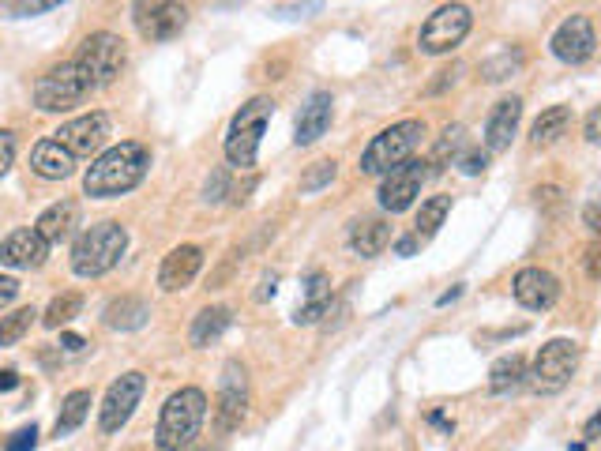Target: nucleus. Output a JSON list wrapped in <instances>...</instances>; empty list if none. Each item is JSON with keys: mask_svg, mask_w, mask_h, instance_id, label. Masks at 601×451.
I'll return each instance as SVG.
<instances>
[{"mask_svg": "<svg viewBox=\"0 0 601 451\" xmlns=\"http://www.w3.org/2000/svg\"><path fill=\"white\" fill-rule=\"evenodd\" d=\"M568 451H586V448H583V444H571V448H568Z\"/></svg>", "mask_w": 601, "mask_h": 451, "instance_id": "obj_50", "label": "nucleus"}, {"mask_svg": "<svg viewBox=\"0 0 601 451\" xmlns=\"http://www.w3.org/2000/svg\"><path fill=\"white\" fill-rule=\"evenodd\" d=\"M511 294L515 301L523 305V309H553L556 301H560V279H556L553 271H545V267H523L515 282H511Z\"/></svg>", "mask_w": 601, "mask_h": 451, "instance_id": "obj_17", "label": "nucleus"}, {"mask_svg": "<svg viewBox=\"0 0 601 451\" xmlns=\"http://www.w3.org/2000/svg\"><path fill=\"white\" fill-rule=\"evenodd\" d=\"M417 249H421V241H417L414 234H410V237H402V241H395V252H399V256H414Z\"/></svg>", "mask_w": 601, "mask_h": 451, "instance_id": "obj_45", "label": "nucleus"}, {"mask_svg": "<svg viewBox=\"0 0 601 451\" xmlns=\"http://www.w3.org/2000/svg\"><path fill=\"white\" fill-rule=\"evenodd\" d=\"M275 275H267V279H263V290H260V297H271V294H275Z\"/></svg>", "mask_w": 601, "mask_h": 451, "instance_id": "obj_49", "label": "nucleus"}, {"mask_svg": "<svg viewBox=\"0 0 601 451\" xmlns=\"http://www.w3.org/2000/svg\"><path fill=\"white\" fill-rule=\"evenodd\" d=\"M91 91H98L94 79L72 57L64 64H53L46 76L34 83V106L42 113H68V109L83 106L91 98Z\"/></svg>", "mask_w": 601, "mask_h": 451, "instance_id": "obj_5", "label": "nucleus"}, {"mask_svg": "<svg viewBox=\"0 0 601 451\" xmlns=\"http://www.w3.org/2000/svg\"><path fill=\"white\" fill-rule=\"evenodd\" d=\"M598 433H601V410L590 421H586V436H598Z\"/></svg>", "mask_w": 601, "mask_h": 451, "instance_id": "obj_48", "label": "nucleus"}, {"mask_svg": "<svg viewBox=\"0 0 601 451\" xmlns=\"http://www.w3.org/2000/svg\"><path fill=\"white\" fill-rule=\"evenodd\" d=\"M425 136V125L421 121H399V125L384 128L380 136H372V143L361 155V173L369 177H380V173H391L395 166L410 162L417 151V143Z\"/></svg>", "mask_w": 601, "mask_h": 451, "instance_id": "obj_6", "label": "nucleus"}, {"mask_svg": "<svg viewBox=\"0 0 601 451\" xmlns=\"http://www.w3.org/2000/svg\"><path fill=\"white\" fill-rule=\"evenodd\" d=\"M143 391H147V376L143 373H124L121 380L109 384L106 399H102V410H98L102 433H121L124 425H128V418L136 414Z\"/></svg>", "mask_w": 601, "mask_h": 451, "instance_id": "obj_11", "label": "nucleus"}, {"mask_svg": "<svg viewBox=\"0 0 601 451\" xmlns=\"http://www.w3.org/2000/svg\"><path fill=\"white\" fill-rule=\"evenodd\" d=\"M233 324V312L226 305H211V309H203L196 320H192V331H188V343L192 346H211L222 339V331Z\"/></svg>", "mask_w": 601, "mask_h": 451, "instance_id": "obj_26", "label": "nucleus"}, {"mask_svg": "<svg viewBox=\"0 0 601 451\" xmlns=\"http://www.w3.org/2000/svg\"><path fill=\"white\" fill-rule=\"evenodd\" d=\"M519 121H523V98H500L489 113V121H485V147L500 155V151H508L511 147V136L519 132Z\"/></svg>", "mask_w": 601, "mask_h": 451, "instance_id": "obj_19", "label": "nucleus"}, {"mask_svg": "<svg viewBox=\"0 0 601 451\" xmlns=\"http://www.w3.org/2000/svg\"><path fill=\"white\" fill-rule=\"evenodd\" d=\"M12 162H16V132L0 128V177L12 170Z\"/></svg>", "mask_w": 601, "mask_h": 451, "instance_id": "obj_38", "label": "nucleus"}, {"mask_svg": "<svg viewBox=\"0 0 601 451\" xmlns=\"http://www.w3.org/2000/svg\"><path fill=\"white\" fill-rule=\"evenodd\" d=\"M248 410V373L241 361H226L222 380H218V399H215V421L218 433H233Z\"/></svg>", "mask_w": 601, "mask_h": 451, "instance_id": "obj_13", "label": "nucleus"}, {"mask_svg": "<svg viewBox=\"0 0 601 451\" xmlns=\"http://www.w3.org/2000/svg\"><path fill=\"white\" fill-rule=\"evenodd\" d=\"M335 173H339V162H331V158L312 162L309 170H305V177H301V192H305V196H309V192H320V188H327L335 181Z\"/></svg>", "mask_w": 601, "mask_h": 451, "instance_id": "obj_35", "label": "nucleus"}, {"mask_svg": "<svg viewBox=\"0 0 601 451\" xmlns=\"http://www.w3.org/2000/svg\"><path fill=\"white\" fill-rule=\"evenodd\" d=\"M38 448V429L34 425H27V429H19L16 436H12V444L4 451H34Z\"/></svg>", "mask_w": 601, "mask_h": 451, "instance_id": "obj_39", "label": "nucleus"}, {"mask_svg": "<svg viewBox=\"0 0 601 451\" xmlns=\"http://www.w3.org/2000/svg\"><path fill=\"white\" fill-rule=\"evenodd\" d=\"M519 68H523V53H519V49H504V53H496L493 61H485V68H481V72H485V79H489V83H500V79L515 76Z\"/></svg>", "mask_w": 601, "mask_h": 451, "instance_id": "obj_34", "label": "nucleus"}, {"mask_svg": "<svg viewBox=\"0 0 601 451\" xmlns=\"http://www.w3.org/2000/svg\"><path fill=\"white\" fill-rule=\"evenodd\" d=\"M583 222L590 226V234L601 237V196H594V200L583 207Z\"/></svg>", "mask_w": 601, "mask_h": 451, "instance_id": "obj_42", "label": "nucleus"}, {"mask_svg": "<svg viewBox=\"0 0 601 451\" xmlns=\"http://www.w3.org/2000/svg\"><path fill=\"white\" fill-rule=\"evenodd\" d=\"M79 309H83V294H76V290H68V294H57L53 301H49L46 316H42V324L46 327H64L72 324L79 316Z\"/></svg>", "mask_w": 601, "mask_h": 451, "instance_id": "obj_32", "label": "nucleus"}, {"mask_svg": "<svg viewBox=\"0 0 601 451\" xmlns=\"http://www.w3.org/2000/svg\"><path fill=\"white\" fill-rule=\"evenodd\" d=\"M594 46H598V34H594V23L586 16H568L556 34L549 38V49H553V57L560 64H586L594 57Z\"/></svg>", "mask_w": 601, "mask_h": 451, "instance_id": "obj_14", "label": "nucleus"}, {"mask_svg": "<svg viewBox=\"0 0 601 451\" xmlns=\"http://www.w3.org/2000/svg\"><path fill=\"white\" fill-rule=\"evenodd\" d=\"M200 267H203L200 245H177V249L162 260V267H158V286H162L166 294H177V290H185V286L196 282Z\"/></svg>", "mask_w": 601, "mask_h": 451, "instance_id": "obj_18", "label": "nucleus"}, {"mask_svg": "<svg viewBox=\"0 0 601 451\" xmlns=\"http://www.w3.org/2000/svg\"><path fill=\"white\" fill-rule=\"evenodd\" d=\"M76 218H79V207L72 200H61L53 203V207H46L42 211V218H38V234L46 237L49 245H61L64 237H72V230H76Z\"/></svg>", "mask_w": 601, "mask_h": 451, "instance_id": "obj_25", "label": "nucleus"}, {"mask_svg": "<svg viewBox=\"0 0 601 451\" xmlns=\"http://www.w3.org/2000/svg\"><path fill=\"white\" fill-rule=\"evenodd\" d=\"M12 388H19V373L16 369H4V373H0V391H12Z\"/></svg>", "mask_w": 601, "mask_h": 451, "instance_id": "obj_46", "label": "nucleus"}, {"mask_svg": "<svg viewBox=\"0 0 601 451\" xmlns=\"http://www.w3.org/2000/svg\"><path fill=\"white\" fill-rule=\"evenodd\" d=\"M19 297V282L12 275H0V309H8Z\"/></svg>", "mask_w": 601, "mask_h": 451, "instance_id": "obj_43", "label": "nucleus"}, {"mask_svg": "<svg viewBox=\"0 0 601 451\" xmlns=\"http://www.w3.org/2000/svg\"><path fill=\"white\" fill-rule=\"evenodd\" d=\"M470 27H474L470 8L451 0V4H440V8L425 19V27L417 34V46H421V53H451V49L470 34Z\"/></svg>", "mask_w": 601, "mask_h": 451, "instance_id": "obj_9", "label": "nucleus"}, {"mask_svg": "<svg viewBox=\"0 0 601 451\" xmlns=\"http://www.w3.org/2000/svg\"><path fill=\"white\" fill-rule=\"evenodd\" d=\"M76 64L94 79V87H109L113 79L124 72V64H128V49L117 34L109 31H98V34H87L83 38V46L76 53Z\"/></svg>", "mask_w": 601, "mask_h": 451, "instance_id": "obj_8", "label": "nucleus"}, {"mask_svg": "<svg viewBox=\"0 0 601 451\" xmlns=\"http://www.w3.org/2000/svg\"><path fill=\"white\" fill-rule=\"evenodd\" d=\"M327 309H331V279L324 271H312L305 282V301L293 312V324H316Z\"/></svg>", "mask_w": 601, "mask_h": 451, "instance_id": "obj_24", "label": "nucleus"}, {"mask_svg": "<svg viewBox=\"0 0 601 451\" xmlns=\"http://www.w3.org/2000/svg\"><path fill=\"white\" fill-rule=\"evenodd\" d=\"M49 260V241L34 226L12 230V234L0 241V264L16 267V271H34Z\"/></svg>", "mask_w": 601, "mask_h": 451, "instance_id": "obj_16", "label": "nucleus"}, {"mask_svg": "<svg viewBox=\"0 0 601 451\" xmlns=\"http://www.w3.org/2000/svg\"><path fill=\"white\" fill-rule=\"evenodd\" d=\"M463 143H466V128L463 125L444 128V136H440V140H436V147H432V158H429L432 170L455 166V162H459V151H463Z\"/></svg>", "mask_w": 601, "mask_h": 451, "instance_id": "obj_31", "label": "nucleus"}, {"mask_svg": "<svg viewBox=\"0 0 601 451\" xmlns=\"http://www.w3.org/2000/svg\"><path fill=\"white\" fill-rule=\"evenodd\" d=\"M203 418H207V395L200 388H181L173 391L162 414H158V429H155V444L158 451H185L203 429Z\"/></svg>", "mask_w": 601, "mask_h": 451, "instance_id": "obj_2", "label": "nucleus"}, {"mask_svg": "<svg viewBox=\"0 0 601 451\" xmlns=\"http://www.w3.org/2000/svg\"><path fill=\"white\" fill-rule=\"evenodd\" d=\"M350 249L357 252V256H365V260H372V256H380V252L387 249V241H391V226H387L384 218H357L354 226H350Z\"/></svg>", "mask_w": 601, "mask_h": 451, "instance_id": "obj_22", "label": "nucleus"}, {"mask_svg": "<svg viewBox=\"0 0 601 451\" xmlns=\"http://www.w3.org/2000/svg\"><path fill=\"white\" fill-rule=\"evenodd\" d=\"M57 4H61V0H0V16L27 19V16H38V12L57 8Z\"/></svg>", "mask_w": 601, "mask_h": 451, "instance_id": "obj_36", "label": "nucleus"}, {"mask_svg": "<svg viewBox=\"0 0 601 451\" xmlns=\"http://www.w3.org/2000/svg\"><path fill=\"white\" fill-rule=\"evenodd\" d=\"M31 170L42 177V181H64L76 173V155L57 140H42L34 143L31 151Z\"/></svg>", "mask_w": 601, "mask_h": 451, "instance_id": "obj_21", "label": "nucleus"}, {"mask_svg": "<svg viewBox=\"0 0 601 451\" xmlns=\"http://www.w3.org/2000/svg\"><path fill=\"white\" fill-rule=\"evenodd\" d=\"M583 264H586V275L594 282H601V245H590V249H586Z\"/></svg>", "mask_w": 601, "mask_h": 451, "instance_id": "obj_44", "label": "nucleus"}, {"mask_svg": "<svg viewBox=\"0 0 601 451\" xmlns=\"http://www.w3.org/2000/svg\"><path fill=\"white\" fill-rule=\"evenodd\" d=\"M455 166L474 177V173H481L485 166H489V155H485V151H470V155H463L459 162H455Z\"/></svg>", "mask_w": 601, "mask_h": 451, "instance_id": "obj_41", "label": "nucleus"}, {"mask_svg": "<svg viewBox=\"0 0 601 451\" xmlns=\"http://www.w3.org/2000/svg\"><path fill=\"white\" fill-rule=\"evenodd\" d=\"M132 23L147 42H173L188 27L181 0H132Z\"/></svg>", "mask_w": 601, "mask_h": 451, "instance_id": "obj_10", "label": "nucleus"}, {"mask_svg": "<svg viewBox=\"0 0 601 451\" xmlns=\"http://www.w3.org/2000/svg\"><path fill=\"white\" fill-rule=\"evenodd\" d=\"M34 316H38V312H34L31 305H27V309L8 312V316H0V346H16L19 339L31 331Z\"/></svg>", "mask_w": 601, "mask_h": 451, "instance_id": "obj_33", "label": "nucleus"}, {"mask_svg": "<svg viewBox=\"0 0 601 451\" xmlns=\"http://www.w3.org/2000/svg\"><path fill=\"white\" fill-rule=\"evenodd\" d=\"M331 113H335V102H331V94L327 91H312L309 102L301 106V113H297V147H309V143H316L320 136H324L327 128H331Z\"/></svg>", "mask_w": 601, "mask_h": 451, "instance_id": "obj_20", "label": "nucleus"}, {"mask_svg": "<svg viewBox=\"0 0 601 451\" xmlns=\"http://www.w3.org/2000/svg\"><path fill=\"white\" fill-rule=\"evenodd\" d=\"M124 249H128V234L121 222H94L72 245V271L79 279H98L121 264Z\"/></svg>", "mask_w": 601, "mask_h": 451, "instance_id": "obj_3", "label": "nucleus"}, {"mask_svg": "<svg viewBox=\"0 0 601 451\" xmlns=\"http://www.w3.org/2000/svg\"><path fill=\"white\" fill-rule=\"evenodd\" d=\"M275 113V102L271 98H248L245 106L233 113L230 128H226V140H222V151H226V162L237 166V170H252L256 166V151H260L263 128Z\"/></svg>", "mask_w": 601, "mask_h": 451, "instance_id": "obj_4", "label": "nucleus"}, {"mask_svg": "<svg viewBox=\"0 0 601 451\" xmlns=\"http://www.w3.org/2000/svg\"><path fill=\"white\" fill-rule=\"evenodd\" d=\"M583 136H586V143H594V147H601V106H594L590 113H586Z\"/></svg>", "mask_w": 601, "mask_h": 451, "instance_id": "obj_40", "label": "nucleus"}, {"mask_svg": "<svg viewBox=\"0 0 601 451\" xmlns=\"http://www.w3.org/2000/svg\"><path fill=\"white\" fill-rule=\"evenodd\" d=\"M568 125H571V106H549L534 121V128H530V143L534 147H549V143H556L568 132Z\"/></svg>", "mask_w": 601, "mask_h": 451, "instance_id": "obj_28", "label": "nucleus"}, {"mask_svg": "<svg viewBox=\"0 0 601 451\" xmlns=\"http://www.w3.org/2000/svg\"><path fill=\"white\" fill-rule=\"evenodd\" d=\"M53 140L64 143V147H68L76 158H91L106 147L109 117L106 113H83V117H76V121H68V125L57 128V132H53Z\"/></svg>", "mask_w": 601, "mask_h": 451, "instance_id": "obj_15", "label": "nucleus"}, {"mask_svg": "<svg viewBox=\"0 0 601 451\" xmlns=\"http://www.w3.org/2000/svg\"><path fill=\"white\" fill-rule=\"evenodd\" d=\"M324 8V0H290V4H275V12L271 16L278 19H305V16H316Z\"/></svg>", "mask_w": 601, "mask_h": 451, "instance_id": "obj_37", "label": "nucleus"}, {"mask_svg": "<svg viewBox=\"0 0 601 451\" xmlns=\"http://www.w3.org/2000/svg\"><path fill=\"white\" fill-rule=\"evenodd\" d=\"M151 170V151L136 140H124L117 147H106L102 155L94 158L87 173H83V192L94 200H113L124 196L147 177Z\"/></svg>", "mask_w": 601, "mask_h": 451, "instance_id": "obj_1", "label": "nucleus"}, {"mask_svg": "<svg viewBox=\"0 0 601 451\" xmlns=\"http://www.w3.org/2000/svg\"><path fill=\"white\" fill-rule=\"evenodd\" d=\"M526 373H530V369H526L523 354H504V358L489 369V391H493V395H511L515 388L526 384Z\"/></svg>", "mask_w": 601, "mask_h": 451, "instance_id": "obj_27", "label": "nucleus"}, {"mask_svg": "<svg viewBox=\"0 0 601 451\" xmlns=\"http://www.w3.org/2000/svg\"><path fill=\"white\" fill-rule=\"evenodd\" d=\"M61 346L68 354H79V350H83V339H79V335H61Z\"/></svg>", "mask_w": 601, "mask_h": 451, "instance_id": "obj_47", "label": "nucleus"}, {"mask_svg": "<svg viewBox=\"0 0 601 451\" xmlns=\"http://www.w3.org/2000/svg\"><path fill=\"white\" fill-rule=\"evenodd\" d=\"M87 414H91V391H68L61 403V414H57V425H53V433L57 436H72L87 421Z\"/></svg>", "mask_w": 601, "mask_h": 451, "instance_id": "obj_29", "label": "nucleus"}, {"mask_svg": "<svg viewBox=\"0 0 601 451\" xmlns=\"http://www.w3.org/2000/svg\"><path fill=\"white\" fill-rule=\"evenodd\" d=\"M447 211H451V196H432V200L421 203V211H417V222H414V237L425 245L429 237H436V230L444 226Z\"/></svg>", "mask_w": 601, "mask_h": 451, "instance_id": "obj_30", "label": "nucleus"}, {"mask_svg": "<svg viewBox=\"0 0 601 451\" xmlns=\"http://www.w3.org/2000/svg\"><path fill=\"white\" fill-rule=\"evenodd\" d=\"M579 369V346L571 339H553L534 354V365L526 373V384L538 395H556L571 384V376Z\"/></svg>", "mask_w": 601, "mask_h": 451, "instance_id": "obj_7", "label": "nucleus"}, {"mask_svg": "<svg viewBox=\"0 0 601 451\" xmlns=\"http://www.w3.org/2000/svg\"><path fill=\"white\" fill-rule=\"evenodd\" d=\"M147 316H151V305H147L143 297H132V294L113 297L106 305V312H102L106 327H113V331H136V327L147 324Z\"/></svg>", "mask_w": 601, "mask_h": 451, "instance_id": "obj_23", "label": "nucleus"}, {"mask_svg": "<svg viewBox=\"0 0 601 451\" xmlns=\"http://www.w3.org/2000/svg\"><path fill=\"white\" fill-rule=\"evenodd\" d=\"M429 162H417V158H410V162H402V166H395L391 173H384V185H380V207L384 211H391V215H402L406 207H414V200L421 196V185L429 181Z\"/></svg>", "mask_w": 601, "mask_h": 451, "instance_id": "obj_12", "label": "nucleus"}]
</instances>
